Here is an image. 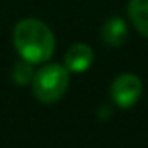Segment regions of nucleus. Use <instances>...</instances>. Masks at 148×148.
Masks as SVG:
<instances>
[{"label": "nucleus", "instance_id": "f257e3e1", "mask_svg": "<svg viewBox=\"0 0 148 148\" xmlns=\"http://www.w3.org/2000/svg\"><path fill=\"white\" fill-rule=\"evenodd\" d=\"M12 42L19 56L32 64L45 63L56 47L54 35L51 28L40 19L28 18L21 19L12 32Z\"/></svg>", "mask_w": 148, "mask_h": 148}, {"label": "nucleus", "instance_id": "f03ea898", "mask_svg": "<svg viewBox=\"0 0 148 148\" xmlns=\"http://www.w3.org/2000/svg\"><path fill=\"white\" fill-rule=\"evenodd\" d=\"M68 86H70V71L66 70V66H61L58 63L42 66L40 70L35 71L32 79L33 96L44 105H52L59 101L68 91Z\"/></svg>", "mask_w": 148, "mask_h": 148}, {"label": "nucleus", "instance_id": "7ed1b4c3", "mask_svg": "<svg viewBox=\"0 0 148 148\" xmlns=\"http://www.w3.org/2000/svg\"><path fill=\"white\" fill-rule=\"evenodd\" d=\"M141 92H143V84L134 73H122L113 80L110 87V96L119 108L134 106L139 101Z\"/></svg>", "mask_w": 148, "mask_h": 148}, {"label": "nucleus", "instance_id": "20e7f679", "mask_svg": "<svg viewBox=\"0 0 148 148\" xmlns=\"http://www.w3.org/2000/svg\"><path fill=\"white\" fill-rule=\"evenodd\" d=\"M94 61V51L87 44H73L64 54V66L68 71L82 73L91 68Z\"/></svg>", "mask_w": 148, "mask_h": 148}, {"label": "nucleus", "instance_id": "39448f33", "mask_svg": "<svg viewBox=\"0 0 148 148\" xmlns=\"http://www.w3.org/2000/svg\"><path fill=\"white\" fill-rule=\"evenodd\" d=\"M129 37V30L125 21L120 16H112L105 21L103 28H101V38L106 45L110 47H120L125 44Z\"/></svg>", "mask_w": 148, "mask_h": 148}, {"label": "nucleus", "instance_id": "423d86ee", "mask_svg": "<svg viewBox=\"0 0 148 148\" xmlns=\"http://www.w3.org/2000/svg\"><path fill=\"white\" fill-rule=\"evenodd\" d=\"M127 14L132 26L148 38V0H131L127 5Z\"/></svg>", "mask_w": 148, "mask_h": 148}, {"label": "nucleus", "instance_id": "0eeeda50", "mask_svg": "<svg viewBox=\"0 0 148 148\" xmlns=\"http://www.w3.org/2000/svg\"><path fill=\"white\" fill-rule=\"evenodd\" d=\"M35 75V71L32 68V63L23 59V61H16L12 70H11V79L14 84L18 86H28L32 84V79Z\"/></svg>", "mask_w": 148, "mask_h": 148}]
</instances>
